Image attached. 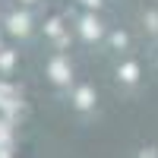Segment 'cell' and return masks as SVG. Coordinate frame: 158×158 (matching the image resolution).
<instances>
[{"mask_svg":"<svg viewBox=\"0 0 158 158\" xmlns=\"http://www.w3.org/2000/svg\"><path fill=\"white\" fill-rule=\"evenodd\" d=\"M10 32L13 35H25L29 32V16H25V13H13L10 16Z\"/></svg>","mask_w":158,"mask_h":158,"instance_id":"1","label":"cell"},{"mask_svg":"<svg viewBox=\"0 0 158 158\" xmlns=\"http://www.w3.org/2000/svg\"><path fill=\"white\" fill-rule=\"evenodd\" d=\"M48 70H51V79H54V82H67V79H70V67L63 60H51Z\"/></svg>","mask_w":158,"mask_h":158,"instance_id":"2","label":"cell"},{"mask_svg":"<svg viewBox=\"0 0 158 158\" xmlns=\"http://www.w3.org/2000/svg\"><path fill=\"white\" fill-rule=\"evenodd\" d=\"M82 35H85V38H98V35H101V22H98L95 16H85V19H82Z\"/></svg>","mask_w":158,"mask_h":158,"instance_id":"3","label":"cell"},{"mask_svg":"<svg viewBox=\"0 0 158 158\" xmlns=\"http://www.w3.org/2000/svg\"><path fill=\"white\" fill-rule=\"evenodd\" d=\"M95 104V92L92 89H79L76 92V108H92Z\"/></svg>","mask_w":158,"mask_h":158,"instance_id":"4","label":"cell"},{"mask_svg":"<svg viewBox=\"0 0 158 158\" xmlns=\"http://www.w3.org/2000/svg\"><path fill=\"white\" fill-rule=\"evenodd\" d=\"M136 76H139L136 63H123V67H120V79H123V82H136Z\"/></svg>","mask_w":158,"mask_h":158,"instance_id":"5","label":"cell"},{"mask_svg":"<svg viewBox=\"0 0 158 158\" xmlns=\"http://www.w3.org/2000/svg\"><path fill=\"white\" fill-rule=\"evenodd\" d=\"M13 98H16V92H13L10 85H0V108H10Z\"/></svg>","mask_w":158,"mask_h":158,"instance_id":"6","label":"cell"},{"mask_svg":"<svg viewBox=\"0 0 158 158\" xmlns=\"http://www.w3.org/2000/svg\"><path fill=\"white\" fill-rule=\"evenodd\" d=\"M111 41H114L117 48H123V44H127V35H123V32H117V35H111Z\"/></svg>","mask_w":158,"mask_h":158,"instance_id":"7","label":"cell"},{"mask_svg":"<svg viewBox=\"0 0 158 158\" xmlns=\"http://www.w3.org/2000/svg\"><path fill=\"white\" fill-rule=\"evenodd\" d=\"M146 19H149V29H152V32H158V13H149Z\"/></svg>","mask_w":158,"mask_h":158,"instance_id":"8","label":"cell"},{"mask_svg":"<svg viewBox=\"0 0 158 158\" xmlns=\"http://www.w3.org/2000/svg\"><path fill=\"white\" fill-rule=\"evenodd\" d=\"M48 32H51V35H57V32H60V22H57V19H51V22H48Z\"/></svg>","mask_w":158,"mask_h":158,"instance_id":"9","label":"cell"},{"mask_svg":"<svg viewBox=\"0 0 158 158\" xmlns=\"http://www.w3.org/2000/svg\"><path fill=\"white\" fill-rule=\"evenodd\" d=\"M6 139H10V127L0 123V142H6Z\"/></svg>","mask_w":158,"mask_h":158,"instance_id":"10","label":"cell"},{"mask_svg":"<svg viewBox=\"0 0 158 158\" xmlns=\"http://www.w3.org/2000/svg\"><path fill=\"white\" fill-rule=\"evenodd\" d=\"M101 3V0H85V6H98Z\"/></svg>","mask_w":158,"mask_h":158,"instance_id":"11","label":"cell"},{"mask_svg":"<svg viewBox=\"0 0 158 158\" xmlns=\"http://www.w3.org/2000/svg\"><path fill=\"white\" fill-rule=\"evenodd\" d=\"M142 158H155V152H152V149H149V152H142Z\"/></svg>","mask_w":158,"mask_h":158,"instance_id":"12","label":"cell"},{"mask_svg":"<svg viewBox=\"0 0 158 158\" xmlns=\"http://www.w3.org/2000/svg\"><path fill=\"white\" fill-rule=\"evenodd\" d=\"M25 3H32V0H25Z\"/></svg>","mask_w":158,"mask_h":158,"instance_id":"13","label":"cell"}]
</instances>
